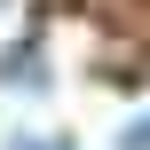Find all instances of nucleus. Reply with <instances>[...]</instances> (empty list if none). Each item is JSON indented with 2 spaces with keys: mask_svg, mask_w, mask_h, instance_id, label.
I'll list each match as a JSON object with an SVG mask.
<instances>
[{
  "mask_svg": "<svg viewBox=\"0 0 150 150\" xmlns=\"http://www.w3.org/2000/svg\"><path fill=\"white\" fill-rule=\"evenodd\" d=\"M119 142H127V150H150V119H134V127H127Z\"/></svg>",
  "mask_w": 150,
  "mask_h": 150,
  "instance_id": "f257e3e1",
  "label": "nucleus"
}]
</instances>
